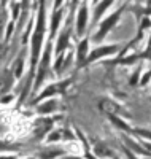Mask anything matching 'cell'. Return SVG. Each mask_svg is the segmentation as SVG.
Returning <instances> with one entry per match:
<instances>
[{
    "instance_id": "obj_5",
    "label": "cell",
    "mask_w": 151,
    "mask_h": 159,
    "mask_svg": "<svg viewBox=\"0 0 151 159\" xmlns=\"http://www.w3.org/2000/svg\"><path fill=\"white\" fill-rule=\"evenodd\" d=\"M49 51H51V46L46 48V52H45V57L42 61V64H40V70H38V75H37V83L35 86H40L43 81V78L46 75V70H48V64H49Z\"/></svg>"
},
{
    "instance_id": "obj_3",
    "label": "cell",
    "mask_w": 151,
    "mask_h": 159,
    "mask_svg": "<svg viewBox=\"0 0 151 159\" xmlns=\"http://www.w3.org/2000/svg\"><path fill=\"white\" fill-rule=\"evenodd\" d=\"M118 51V45H105V46H99V48H95L91 54L88 56V64L89 62H94V61H97V59H102L105 56H112L115 54V52Z\"/></svg>"
},
{
    "instance_id": "obj_6",
    "label": "cell",
    "mask_w": 151,
    "mask_h": 159,
    "mask_svg": "<svg viewBox=\"0 0 151 159\" xmlns=\"http://www.w3.org/2000/svg\"><path fill=\"white\" fill-rule=\"evenodd\" d=\"M115 3V0H100V2L97 3V7L94 8V16H92V19H94V22H97L102 16H103V13L112 7Z\"/></svg>"
},
{
    "instance_id": "obj_7",
    "label": "cell",
    "mask_w": 151,
    "mask_h": 159,
    "mask_svg": "<svg viewBox=\"0 0 151 159\" xmlns=\"http://www.w3.org/2000/svg\"><path fill=\"white\" fill-rule=\"evenodd\" d=\"M11 83H13V76H11V73L5 72V73L0 75V94L7 92V91L10 89Z\"/></svg>"
},
{
    "instance_id": "obj_16",
    "label": "cell",
    "mask_w": 151,
    "mask_h": 159,
    "mask_svg": "<svg viewBox=\"0 0 151 159\" xmlns=\"http://www.w3.org/2000/svg\"><path fill=\"white\" fill-rule=\"evenodd\" d=\"M135 132H137V134H140V135H143V137H146V139H151V132H149V130H143V129H137Z\"/></svg>"
},
{
    "instance_id": "obj_10",
    "label": "cell",
    "mask_w": 151,
    "mask_h": 159,
    "mask_svg": "<svg viewBox=\"0 0 151 159\" xmlns=\"http://www.w3.org/2000/svg\"><path fill=\"white\" fill-rule=\"evenodd\" d=\"M68 37H70V25L62 32V35L59 37V43H57V51H62L67 45H68Z\"/></svg>"
},
{
    "instance_id": "obj_12",
    "label": "cell",
    "mask_w": 151,
    "mask_h": 159,
    "mask_svg": "<svg viewBox=\"0 0 151 159\" xmlns=\"http://www.w3.org/2000/svg\"><path fill=\"white\" fill-rule=\"evenodd\" d=\"M108 116H110V119H112V121H113V123H115V124H116L118 127H121V129H124V130L130 132V127H129V126H127V124H126L124 121H122V119H118V118H116L115 115H108Z\"/></svg>"
},
{
    "instance_id": "obj_19",
    "label": "cell",
    "mask_w": 151,
    "mask_h": 159,
    "mask_svg": "<svg viewBox=\"0 0 151 159\" xmlns=\"http://www.w3.org/2000/svg\"><path fill=\"white\" fill-rule=\"evenodd\" d=\"M62 2H64V0H54V5H56V10H57V7H61V5H62Z\"/></svg>"
},
{
    "instance_id": "obj_1",
    "label": "cell",
    "mask_w": 151,
    "mask_h": 159,
    "mask_svg": "<svg viewBox=\"0 0 151 159\" xmlns=\"http://www.w3.org/2000/svg\"><path fill=\"white\" fill-rule=\"evenodd\" d=\"M45 0H40V10H38V21H37V27H35V34L32 37V64L37 62L38 52H40V46L43 42V35H45Z\"/></svg>"
},
{
    "instance_id": "obj_20",
    "label": "cell",
    "mask_w": 151,
    "mask_h": 159,
    "mask_svg": "<svg viewBox=\"0 0 151 159\" xmlns=\"http://www.w3.org/2000/svg\"><path fill=\"white\" fill-rule=\"evenodd\" d=\"M146 5H148V7L151 8V0H146Z\"/></svg>"
},
{
    "instance_id": "obj_4",
    "label": "cell",
    "mask_w": 151,
    "mask_h": 159,
    "mask_svg": "<svg viewBox=\"0 0 151 159\" xmlns=\"http://www.w3.org/2000/svg\"><path fill=\"white\" fill-rule=\"evenodd\" d=\"M86 24H88V7H81L78 11V18H76V35L78 37L85 34Z\"/></svg>"
},
{
    "instance_id": "obj_13",
    "label": "cell",
    "mask_w": 151,
    "mask_h": 159,
    "mask_svg": "<svg viewBox=\"0 0 151 159\" xmlns=\"http://www.w3.org/2000/svg\"><path fill=\"white\" fill-rule=\"evenodd\" d=\"M151 27V19H149V16H143L142 18V22H140V32H143V30H146V29H149Z\"/></svg>"
},
{
    "instance_id": "obj_18",
    "label": "cell",
    "mask_w": 151,
    "mask_h": 159,
    "mask_svg": "<svg viewBox=\"0 0 151 159\" xmlns=\"http://www.w3.org/2000/svg\"><path fill=\"white\" fill-rule=\"evenodd\" d=\"M2 34H3V18L0 19V37H2Z\"/></svg>"
},
{
    "instance_id": "obj_2",
    "label": "cell",
    "mask_w": 151,
    "mask_h": 159,
    "mask_svg": "<svg viewBox=\"0 0 151 159\" xmlns=\"http://www.w3.org/2000/svg\"><path fill=\"white\" fill-rule=\"evenodd\" d=\"M124 8L126 7H121V8H118L115 13H112L110 16H107L102 22H100V25H99V30L95 32V35H94V40L95 42H102V40L105 38V35L112 30L115 25H116V22L119 21V18H121V15H122V11H124Z\"/></svg>"
},
{
    "instance_id": "obj_17",
    "label": "cell",
    "mask_w": 151,
    "mask_h": 159,
    "mask_svg": "<svg viewBox=\"0 0 151 159\" xmlns=\"http://www.w3.org/2000/svg\"><path fill=\"white\" fill-rule=\"evenodd\" d=\"M143 57H146V59H149V61H151V48H146V51H145Z\"/></svg>"
},
{
    "instance_id": "obj_11",
    "label": "cell",
    "mask_w": 151,
    "mask_h": 159,
    "mask_svg": "<svg viewBox=\"0 0 151 159\" xmlns=\"http://www.w3.org/2000/svg\"><path fill=\"white\" fill-rule=\"evenodd\" d=\"M61 18H62V11H56V13H54V16H53V22H51V35L56 34L57 25H59V22H61Z\"/></svg>"
},
{
    "instance_id": "obj_8",
    "label": "cell",
    "mask_w": 151,
    "mask_h": 159,
    "mask_svg": "<svg viewBox=\"0 0 151 159\" xmlns=\"http://www.w3.org/2000/svg\"><path fill=\"white\" fill-rule=\"evenodd\" d=\"M88 46H89L88 40H83L78 46V64L80 65L83 64V61H88Z\"/></svg>"
},
{
    "instance_id": "obj_9",
    "label": "cell",
    "mask_w": 151,
    "mask_h": 159,
    "mask_svg": "<svg viewBox=\"0 0 151 159\" xmlns=\"http://www.w3.org/2000/svg\"><path fill=\"white\" fill-rule=\"evenodd\" d=\"M100 108H102L103 111H107L108 115H115L116 111H119L118 105H116L115 102H112V100H107V99H103V100L100 102Z\"/></svg>"
},
{
    "instance_id": "obj_14",
    "label": "cell",
    "mask_w": 151,
    "mask_h": 159,
    "mask_svg": "<svg viewBox=\"0 0 151 159\" xmlns=\"http://www.w3.org/2000/svg\"><path fill=\"white\" fill-rule=\"evenodd\" d=\"M54 108H56V103H54V102H48V103L43 105V107H40V111L46 113V111H51V110H54Z\"/></svg>"
},
{
    "instance_id": "obj_15",
    "label": "cell",
    "mask_w": 151,
    "mask_h": 159,
    "mask_svg": "<svg viewBox=\"0 0 151 159\" xmlns=\"http://www.w3.org/2000/svg\"><path fill=\"white\" fill-rule=\"evenodd\" d=\"M57 89H59V86H51V88H48V89L43 92V94L38 97V100H42V99H43V97H46V96H51L53 92H54V91H57Z\"/></svg>"
}]
</instances>
